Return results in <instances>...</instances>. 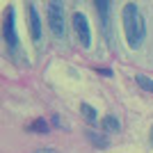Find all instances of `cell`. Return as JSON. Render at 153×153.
<instances>
[{
	"instance_id": "1",
	"label": "cell",
	"mask_w": 153,
	"mask_h": 153,
	"mask_svg": "<svg viewBox=\"0 0 153 153\" xmlns=\"http://www.w3.org/2000/svg\"><path fill=\"white\" fill-rule=\"evenodd\" d=\"M123 34H126V41L130 48H140L146 37V23L135 2H128L123 7Z\"/></svg>"
},
{
	"instance_id": "2",
	"label": "cell",
	"mask_w": 153,
	"mask_h": 153,
	"mask_svg": "<svg viewBox=\"0 0 153 153\" xmlns=\"http://www.w3.org/2000/svg\"><path fill=\"white\" fill-rule=\"evenodd\" d=\"M48 25H51V32L55 37H64V9H62V2H51L48 5Z\"/></svg>"
},
{
	"instance_id": "3",
	"label": "cell",
	"mask_w": 153,
	"mask_h": 153,
	"mask_svg": "<svg viewBox=\"0 0 153 153\" xmlns=\"http://www.w3.org/2000/svg\"><path fill=\"white\" fill-rule=\"evenodd\" d=\"M2 37H5L7 46H9L14 53L21 48L19 34H16V23H14V9H7V12H5V21H2Z\"/></svg>"
},
{
	"instance_id": "4",
	"label": "cell",
	"mask_w": 153,
	"mask_h": 153,
	"mask_svg": "<svg viewBox=\"0 0 153 153\" xmlns=\"http://www.w3.org/2000/svg\"><path fill=\"white\" fill-rule=\"evenodd\" d=\"M73 27H76V34H78V39H80V44H82L85 48H89V44H91L89 21L85 19L82 12H76V14H73Z\"/></svg>"
},
{
	"instance_id": "5",
	"label": "cell",
	"mask_w": 153,
	"mask_h": 153,
	"mask_svg": "<svg viewBox=\"0 0 153 153\" xmlns=\"http://www.w3.org/2000/svg\"><path fill=\"white\" fill-rule=\"evenodd\" d=\"M94 7L98 9V19H101L103 32L110 34V30H112V23H110V9H112V5L105 2V0H98V2H94Z\"/></svg>"
},
{
	"instance_id": "6",
	"label": "cell",
	"mask_w": 153,
	"mask_h": 153,
	"mask_svg": "<svg viewBox=\"0 0 153 153\" xmlns=\"http://www.w3.org/2000/svg\"><path fill=\"white\" fill-rule=\"evenodd\" d=\"M27 12H30V34L34 41H39L41 37V21H39V12L34 5H27Z\"/></svg>"
},
{
	"instance_id": "7",
	"label": "cell",
	"mask_w": 153,
	"mask_h": 153,
	"mask_svg": "<svg viewBox=\"0 0 153 153\" xmlns=\"http://www.w3.org/2000/svg\"><path fill=\"white\" fill-rule=\"evenodd\" d=\"M87 140H89L96 149H108V144H110L108 137L101 135V133H96V130H87Z\"/></svg>"
},
{
	"instance_id": "8",
	"label": "cell",
	"mask_w": 153,
	"mask_h": 153,
	"mask_svg": "<svg viewBox=\"0 0 153 153\" xmlns=\"http://www.w3.org/2000/svg\"><path fill=\"white\" fill-rule=\"evenodd\" d=\"M103 128H105V130H112V133H119V130H121V123H119V119H117V117H105V119H103Z\"/></svg>"
},
{
	"instance_id": "9",
	"label": "cell",
	"mask_w": 153,
	"mask_h": 153,
	"mask_svg": "<svg viewBox=\"0 0 153 153\" xmlns=\"http://www.w3.org/2000/svg\"><path fill=\"white\" fill-rule=\"evenodd\" d=\"M135 80H137V85H140L142 89H146V91H151L153 94V80L149 76H144V73H137V76H135Z\"/></svg>"
},
{
	"instance_id": "10",
	"label": "cell",
	"mask_w": 153,
	"mask_h": 153,
	"mask_svg": "<svg viewBox=\"0 0 153 153\" xmlns=\"http://www.w3.org/2000/svg\"><path fill=\"white\" fill-rule=\"evenodd\" d=\"M80 112H82V117L87 121H96V110L91 108L89 103H80Z\"/></svg>"
},
{
	"instance_id": "11",
	"label": "cell",
	"mask_w": 153,
	"mask_h": 153,
	"mask_svg": "<svg viewBox=\"0 0 153 153\" xmlns=\"http://www.w3.org/2000/svg\"><path fill=\"white\" fill-rule=\"evenodd\" d=\"M30 128H32V130H37V133H48V130H51V126H48V121H46V119H37Z\"/></svg>"
},
{
	"instance_id": "12",
	"label": "cell",
	"mask_w": 153,
	"mask_h": 153,
	"mask_svg": "<svg viewBox=\"0 0 153 153\" xmlns=\"http://www.w3.org/2000/svg\"><path fill=\"white\" fill-rule=\"evenodd\" d=\"M96 71H98L101 76H108V78H112V71H110V69H96Z\"/></svg>"
},
{
	"instance_id": "13",
	"label": "cell",
	"mask_w": 153,
	"mask_h": 153,
	"mask_svg": "<svg viewBox=\"0 0 153 153\" xmlns=\"http://www.w3.org/2000/svg\"><path fill=\"white\" fill-rule=\"evenodd\" d=\"M34 153H59V151H55V149H39V151H34Z\"/></svg>"
},
{
	"instance_id": "14",
	"label": "cell",
	"mask_w": 153,
	"mask_h": 153,
	"mask_svg": "<svg viewBox=\"0 0 153 153\" xmlns=\"http://www.w3.org/2000/svg\"><path fill=\"white\" fill-rule=\"evenodd\" d=\"M149 137H151V144H153V128H151V135H149Z\"/></svg>"
}]
</instances>
